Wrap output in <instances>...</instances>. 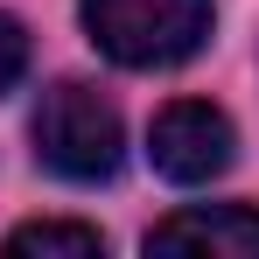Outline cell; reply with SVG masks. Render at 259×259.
<instances>
[{"label": "cell", "instance_id": "6da1fadb", "mask_svg": "<svg viewBox=\"0 0 259 259\" xmlns=\"http://www.w3.org/2000/svg\"><path fill=\"white\" fill-rule=\"evenodd\" d=\"M35 154H42V168H56L63 182H105V175L119 168V154H126L119 105H112L105 91L77 84V77L49 84L42 105H35Z\"/></svg>", "mask_w": 259, "mask_h": 259}, {"label": "cell", "instance_id": "7a4b0ae2", "mask_svg": "<svg viewBox=\"0 0 259 259\" xmlns=\"http://www.w3.org/2000/svg\"><path fill=\"white\" fill-rule=\"evenodd\" d=\"M84 28L126 70H168L210 35V0H84Z\"/></svg>", "mask_w": 259, "mask_h": 259}, {"label": "cell", "instance_id": "3957f363", "mask_svg": "<svg viewBox=\"0 0 259 259\" xmlns=\"http://www.w3.org/2000/svg\"><path fill=\"white\" fill-rule=\"evenodd\" d=\"M231 147H238L231 119H224L217 105H203V98H175L168 112L154 119V133H147L154 168L168 175V182H182V189L224 175V168H231Z\"/></svg>", "mask_w": 259, "mask_h": 259}, {"label": "cell", "instance_id": "277c9868", "mask_svg": "<svg viewBox=\"0 0 259 259\" xmlns=\"http://www.w3.org/2000/svg\"><path fill=\"white\" fill-rule=\"evenodd\" d=\"M147 252H210V259H259V210L252 203H196L147 231Z\"/></svg>", "mask_w": 259, "mask_h": 259}, {"label": "cell", "instance_id": "5b68a950", "mask_svg": "<svg viewBox=\"0 0 259 259\" xmlns=\"http://www.w3.org/2000/svg\"><path fill=\"white\" fill-rule=\"evenodd\" d=\"M7 252H70V259H98L105 238L91 224H21L7 231Z\"/></svg>", "mask_w": 259, "mask_h": 259}, {"label": "cell", "instance_id": "8992f818", "mask_svg": "<svg viewBox=\"0 0 259 259\" xmlns=\"http://www.w3.org/2000/svg\"><path fill=\"white\" fill-rule=\"evenodd\" d=\"M21 70H28V35H21V21H7V14H0V91L14 84Z\"/></svg>", "mask_w": 259, "mask_h": 259}]
</instances>
